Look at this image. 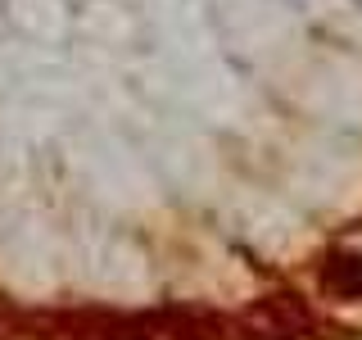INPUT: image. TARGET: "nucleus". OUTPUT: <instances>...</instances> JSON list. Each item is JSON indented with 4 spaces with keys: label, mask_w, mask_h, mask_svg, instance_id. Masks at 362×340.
<instances>
[{
    "label": "nucleus",
    "mask_w": 362,
    "mask_h": 340,
    "mask_svg": "<svg viewBox=\"0 0 362 340\" xmlns=\"http://www.w3.org/2000/svg\"><path fill=\"white\" fill-rule=\"evenodd\" d=\"M313 327L299 295H263L240 317H226V340H299Z\"/></svg>",
    "instance_id": "f257e3e1"
},
{
    "label": "nucleus",
    "mask_w": 362,
    "mask_h": 340,
    "mask_svg": "<svg viewBox=\"0 0 362 340\" xmlns=\"http://www.w3.org/2000/svg\"><path fill=\"white\" fill-rule=\"evenodd\" d=\"M54 332L64 340H154L150 317H127V313H64L54 317Z\"/></svg>",
    "instance_id": "f03ea898"
},
{
    "label": "nucleus",
    "mask_w": 362,
    "mask_h": 340,
    "mask_svg": "<svg viewBox=\"0 0 362 340\" xmlns=\"http://www.w3.org/2000/svg\"><path fill=\"white\" fill-rule=\"evenodd\" d=\"M322 290L335 300H362V254H331L322 264Z\"/></svg>",
    "instance_id": "7ed1b4c3"
}]
</instances>
